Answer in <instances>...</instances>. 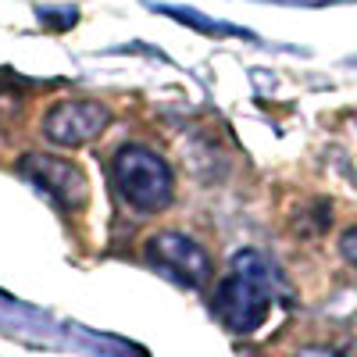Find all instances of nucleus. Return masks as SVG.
Here are the masks:
<instances>
[{
  "instance_id": "nucleus-5",
  "label": "nucleus",
  "mask_w": 357,
  "mask_h": 357,
  "mask_svg": "<svg viewBox=\"0 0 357 357\" xmlns=\"http://www.w3.org/2000/svg\"><path fill=\"white\" fill-rule=\"evenodd\" d=\"M111 122V111L100 100H61L43 118V136L57 146H86L93 143Z\"/></svg>"
},
{
  "instance_id": "nucleus-2",
  "label": "nucleus",
  "mask_w": 357,
  "mask_h": 357,
  "mask_svg": "<svg viewBox=\"0 0 357 357\" xmlns=\"http://www.w3.org/2000/svg\"><path fill=\"white\" fill-rule=\"evenodd\" d=\"M107 175L114 193L139 215H158L175 200V175L168 161L154 154L151 146H139V143L118 146L111 154Z\"/></svg>"
},
{
  "instance_id": "nucleus-3",
  "label": "nucleus",
  "mask_w": 357,
  "mask_h": 357,
  "mask_svg": "<svg viewBox=\"0 0 357 357\" xmlns=\"http://www.w3.org/2000/svg\"><path fill=\"white\" fill-rule=\"evenodd\" d=\"M143 254L161 275H168L172 282L186 286V289H204L215 275L211 254L183 232H154L146 240Z\"/></svg>"
},
{
  "instance_id": "nucleus-1",
  "label": "nucleus",
  "mask_w": 357,
  "mask_h": 357,
  "mask_svg": "<svg viewBox=\"0 0 357 357\" xmlns=\"http://www.w3.org/2000/svg\"><path fill=\"white\" fill-rule=\"evenodd\" d=\"M275 304V279L272 268L264 264L254 250H243L232 257V272L222 279L215 293V314L236 336H250L257 333L264 318L272 314Z\"/></svg>"
},
{
  "instance_id": "nucleus-7",
  "label": "nucleus",
  "mask_w": 357,
  "mask_h": 357,
  "mask_svg": "<svg viewBox=\"0 0 357 357\" xmlns=\"http://www.w3.org/2000/svg\"><path fill=\"white\" fill-rule=\"evenodd\" d=\"M296 357H343L340 350H333V347H304Z\"/></svg>"
},
{
  "instance_id": "nucleus-4",
  "label": "nucleus",
  "mask_w": 357,
  "mask_h": 357,
  "mask_svg": "<svg viewBox=\"0 0 357 357\" xmlns=\"http://www.w3.org/2000/svg\"><path fill=\"white\" fill-rule=\"evenodd\" d=\"M18 168L40 193H47L65 211H75V207L86 204V175L75 161L54 158V154H25Z\"/></svg>"
},
{
  "instance_id": "nucleus-6",
  "label": "nucleus",
  "mask_w": 357,
  "mask_h": 357,
  "mask_svg": "<svg viewBox=\"0 0 357 357\" xmlns=\"http://www.w3.org/2000/svg\"><path fill=\"white\" fill-rule=\"evenodd\" d=\"M340 254L357 268V225H354V229H347V232L340 236Z\"/></svg>"
}]
</instances>
